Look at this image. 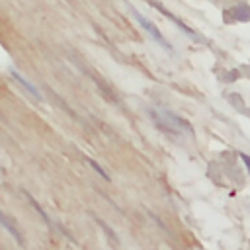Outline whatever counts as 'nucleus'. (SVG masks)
<instances>
[{
	"mask_svg": "<svg viewBox=\"0 0 250 250\" xmlns=\"http://www.w3.org/2000/svg\"><path fill=\"white\" fill-rule=\"evenodd\" d=\"M10 74H12V78H14L16 82H20V84H21V86H23V88H25V90H27V92H29V94L35 98V100H41L39 90H37V88H35L31 82H27V80H25V78H23V76L18 72V70H14V68H12V70H10Z\"/></svg>",
	"mask_w": 250,
	"mask_h": 250,
	"instance_id": "obj_4",
	"label": "nucleus"
},
{
	"mask_svg": "<svg viewBox=\"0 0 250 250\" xmlns=\"http://www.w3.org/2000/svg\"><path fill=\"white\" fill-rule=\"evenodd\" d=\"M150 115H152V119L158 123V127H162V129H170L172 133H174V131H191L188 121L180 119L178 115H174V113H170V111H162V113L150 111Z\"/></svg>",
	"mask_w": 250,
	"mask_h": 250,
	"instance_id": "obj_2",
	"label": "nucleus"
},
{
	"mask_svg": "<svg viewBox=\"0 0 250 250\" xmlns=\"http://www.w3.org/2000/svg\"><path fill=\"white\" fill-rule=\"evenodd\" d=\"M88 164H90V166H92V168H94V170H96V172H98V174H100V176H102L104 180H109V176L105 174V170H104V168H102V166H100L98 162H94L92 158H88Z\"/></svg>",
	"mask_w": 250,
	"mask_h": 250,
	"instance_id": "obj_6",
	"label": "nucleus"
},
{
	"mask_svg": "<svg viewBox=\"0 0 250 250\" xmlns=\"http://www.w3.org/2000/svg\"><path fill=\"white\" fill-rule=\"evenodd\" d=\"M0 225H2V227H4V229H6V230L16 238V242H18V244H23V236H21V232H20L18 225H16L8 215H4L2 211H0Z\"/></svg>",
	"mask_w": 250,
	"mask_h": 250,
	"instance_id": "obj_3",
	"label": "nucleus"
},
{
	"mask_svg": "<svg viewBox=\"0 0 250 250\" xmlns=\"http://www.w3.org/2000/svg\"><path fill=\"white\" fill-rule=\"evenodd\" d=\"M234 14H238V16H236V20H250V10H248V6L236 8V10H234Z\"/></svg>",
	"mask_w": 250,
	"mask_h": 250,
	"instance_id": "obj_5",
	"label": "nucleus"
},
{
	"mask_svg": "<svg viewBox=\"0 0 250 250\" xmlns=\"http://www.w3.org/2000/svg\"><path fill=\"white\" fill-rule=\"evenodd\" d=\"M129 12L133 14L135 21H137V23H139V25H141V27H143V29H145V31H146V33H148V35H150V37H152V39H154V41H156V43H158L162 49H166V51H172L170 43L164 39V35L160 33V29H158V27H156V25H154L150 20H146V18H145V16H143V14H141L137 8H133L131 4H129Z\"/></svg>",
	"mask_w": 250,
	"mask_h": 250,
	"instance_id": "obj_1",
	"label": "nucleus"
},
{
	"mask_svg": "<svg viewBox=\"0 0 250 250\" xmlns=\"http://www.w3.org/2000/svg\"><path fill=\"white\" fill-rule=\"evenodd\" d=\"M240 158H242V162L246 164V168H248V172H250V156H248V154H240Z\"/></svg>",
	"mask_w": 250,
	"mask_h": 250,
	"instance_id": "obj_7",
	"label": "nucleus"
}]
</instances>
